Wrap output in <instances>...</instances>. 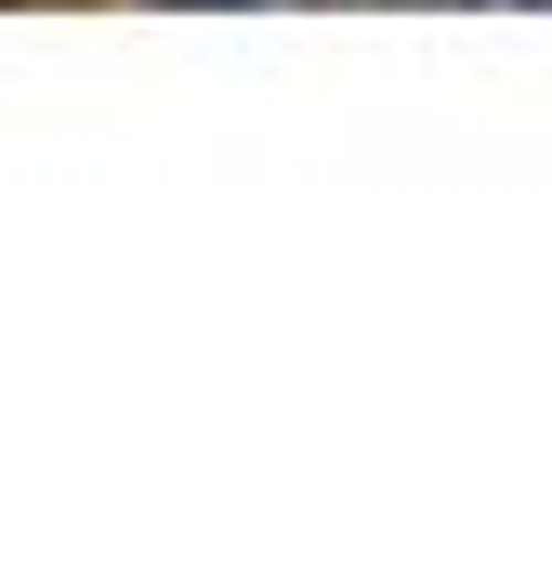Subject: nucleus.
Here are the masks:
<instances>
[{
	"label": "nucleus",
	"mask_w": 552,
	"mask_h": 565,
	"mask_svg": "<svg viewBox=\"0 0 552 565\" xmlns=\"http://www.w3.org/2000/svg\"><path fill=\"white\" fill-rule=\"evenodd\" d=\"M487 13H527V0H487Z\"/></svg>",
	"instance_id": "f03ea898"
},
{
	"label": "nucleus",
	"mask_w": 552,
	"mask_h": 565,
	"mask_svg": "<svg viewBox=\"0 0 552 565\" xmlns=\"http://www.w3.org/2000/svg\"><path fill=\"white\" fill-rule=\"evenodd\" d=\"M211 13H264V0H211Z\"/></svg>",
	"instance_id": "f257e3e1"
}]
</instances>
